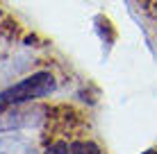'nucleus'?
I'll return each mask as SVG.
<instances>
[{
	"label": "nucleus",
	"mask_w": 157,
	"mask_h": 154,
	"mask_svg": "<svg viewBox=\"0 0 157 154\" xmlns=\"http://www.w3.org/2000/svg\"><path fill=\"white\" fill-rule=\"evenodd\" d=\"M57 88L55 75L48 70H36L32 75L18 79L16 84L2 88L0 91V113L12 107H21L23 102H32V100H39L50 95Z\"/></svg>",
	"instance_id": "nucleus-1"
},
{
	"label": "nucleus",
	"mask_w": 157,
	"mask_h": 154,
	"mask_svg": "<svg viewBox=\"0 0 157 154\" xmlns=\"http://www.w3.org/2000/svg\"><path fill=\"white\" fill-rule=\"evenodd\" d=\"M0 154H36V152L28 138L7 136V138H0Z\"/></svg>",
	"instance_id": "nucleus-2"
},
{
	"label": "nucleus",
	"mask_w": 157,
	"mask_h": 154,
	"mask_svg": "<svg viewBox=\"0 0 157 154\" xmlns=\"http://www.w3.org/2000/svg\"><path fill=\"white\" fill-rule=\"evenodd\" d=\"M55 154H100V147L91 141H75V143H62L52 147Z\"/></svg>",
	"instance_id": "nucleus-3"
},
{
	"label": "nucleus",
	"mask_w": 157,
	"mask_h": 154,
	"mask_svg": "<svg viewBox=\"0 0 157 154\" xmlns=\"http://www.w3.org/2000/svg\"><path fill=\"white\" fill-rule=\"evenodd\" d=\"M96 30H98V34H100V39L105 41L107 45H112L114 43V30H112V23L105 18V16H96Z\"/></svg>",
	"instance_id": "nucleus-4"
},
{
	"label": "nucleus",
	"mask_w": 157,
	"mask_h": 154,
	"mask_svg": "<svg viewBox=\"0 0 157 154\" xmlns=\"http://www.w3.org/2000/svg\"><path fill=\"white\" fill-rule=\"evenodd\" d=\"M141 154H157V150H146V152H141Z\"/></svg>",
	"instance_id": "nucleus-5"
}]
</instances>
